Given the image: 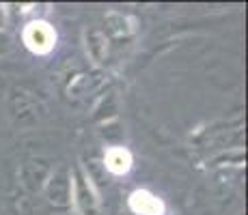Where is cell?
<instances>
[{
    "instance_id": "7a4b0ae2",
    "label": "cell",
    "mask_w": 248,
    "mask_h": 215,
    "mask_svg": "<svg viewBox=\"0 0 248 215\" xmlns=\"http://www.w3.org/2000/svg\"><path fill=\"white\" fill-rule=\"evenodd\" d=\"M71 189H74V202L76 207L80 209L82 215H97V207H99V200L95 196L93 187L82 174L76 176V181L71 183Z\"/></svg>"
},
{
    "instance_id": "3957f363",
    "label": "cell",
    "mask_w": 248,
    "mask_h": 215,
    "mask_svg": "<svg viewBox=\"0 0 248 215\" xmlns=\"http://www.w3.org/2000/svg\"><path fill=\"white\" fill-rule=\"evenodd\" d=\"M130 209L138 215H164V202L147 189H136L130 196Z\"/></svg>"
},
{
    "instance_id": "277c9868",
    "label": "cell",
    "mask_w": 248,
    "mask_h": 215,
    "mask_svg": "<svg viewBox=\"0 0 248 215\" xmlns=\"http://www.w3.org/2000/svg\"><path fill=\"white\" fill-rule=\"evenodd\" d=\"M106 168L112 172V174H125L127 170L132 168V155L130 151L121 149V146H112L106 153Z\"/></svg>"
},
{
    "instance_id": "6da1fadb",
    "label": "cell",
    "mask_w": 248,
    "mask_h": 215,
    "mask_svg": "<svg viewBox=\"0 0 248 215\" xmlns=\"http://www.w3.org/2000/svg\"><path fill=\"white\" fill-rule=\"evenodd\" d=\"M24 43L35 54H47L56 43V32L46 22H31L24 28Z\"/></svg>"
}]
</instances>
